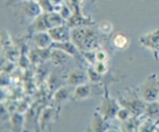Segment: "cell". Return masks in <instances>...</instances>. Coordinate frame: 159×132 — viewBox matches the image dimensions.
<instances>
[{
    "instance_id": "7c38bea8",
    "label": "cell",
    "mask_w": 159,
    "mask_h": 132,
    "mask_svg": "<svg viewBox=\"0 0 159 132\" xmlns=\"http://www.w3.org/2000/svg\"><path fill=\"white\" fill-rule=\"evenodd\" d=\"M110 126L108 121L104 119L102 115L96 111L93 116L91 128L93 131H107L110 129Z\"/></svg>"
},
{
    "instance_id": "e0dca14e",
    "label": "cell",
    "mask_w": 159,
    "mask_h": 132,
    "mask_svg": "<svg viewBox=\"0 0 159 132\" xmlns=\"http://www.w3.org/2000/svg\"><path fill=\"white\" fill-rule=\"evenodd\" d=\"M21 9L23 13L28 17H37L39 15H40V12L42 11L39 3L34 2H24Z\"/></svg>"
},
{
    "instance_id": "ac0fdd59",
    "label": "cell",
    "mask_w": 159,
    "mask_h": 132,
    "mask_svg": "<svg viewBox=\"0 0 159 132\" xmlns=\"http://www.w3.org/2000/svg\"><path fill=\"white\" fill-rule=\"evenodd\" d=\"M69 56V54L65 53V51L53 48V50L51 51V54H50V58L51 59V61L54 65H60L66 62Z\"/></svg>"
},
{
    "instance_id": "5bb4252c",
    "label": "cell",
    "mask_w": 159,
    "mask_h": 132,
    "mask_svg": "<svg viewBox=\"0 0 159 132\" xmlns=\"http://www.w3.org/2000/svg\"><path fill=\"white\" fill-rule=\"evenodd\" d=\"M112 46L116 50L123 51L128 48L130 45V39L126 34L123 33H118L115 34L112 38Z\"/></svg>"
},
{
    "instance_id": "1f68e13d",
    "label": "cell",
    "mask_w": 159,
    "mask_h": 132,
    "mask_svg": "<svg viewBox=\"0 0 159 132\" xmlns=\"http://www.w3.org/2000/svg\"><path fill=\"white\" fill-rule=\"evenodd\" d=\"M158 79H159V75H158Z\"/></svg>"
},
{
    "instance_id": "4316f807",
    "label": "cell",
    "mask_w": 159,
    "mask_h": 132,
    "mask_svg": "<svg viewBox=\"0 0 159 132\" xmlns=\"http://www.w3.org/2000/svg\"><path fill=\"white\" fill-rule=\"evenodd\" d=\"M96 61H104L107 62L108 59V54L107 51H105L102 49L98 48L96 51Z\"/></svg>"
},
{
    "instance_id": "83f0119b",
    "label": "cell",
    "mask_w": 159,
    "mask_h": 132,
    "mask_svg": "<svg viewBox=\"0 0 159 132\" xmlns=\"http://www.w3.org/2000/svg\"><path fill=\"white\" fill-rule=\"evenodd\" d=\"M50 2H51V4L54 6V9H55V6H63V5H62V2H63V0H50Z\"/></svg>"
},
{
    "instance_id": "44dd1931",
    "label": "cell",
    "mask_w": 159,
    "mask_h": 132,
    "mask_svg": "<svg viewBox=\"0 0 159 132\" xmlns=\"http://www.w3.org/2000/svg\"><path fill=\"white\" fill-rule=\"evenodd\" d=\"M87 74H88L89 80L90 82L94 84H99L102 81V75L99 74V72L96 71L93 68V65L89 66L87 70Z\"/></svg>"
},
{
    "instance_id": "d4e9b609",
    "label": "cell",
    "mask_w": 159,
    "mask_h": 132,
    "mask_svg": "<svg viewBox=\"0 0 159 132\" xmlns=\"http://www.w3.org/2000/svg\"><path fill=\"white\" fill-rule=\"evenodd\" d=\"M93 66L94 69L101 75L106 74L108 71V65H107V62L96 61Z\"/></svg>"
},
{
    "instance_id": "484cf974",
    "label": "cell",
    "mask_w": 159,
    "mask_h": 132,
    "mask_svg": "<svg viewBox=\"0 0 159 132\" xmlns=\"http://www.w3.org/2000/svg\"><path fill=\"white\" fill-rule=\"evenodd\" d=\"M59 13L61 16L62 18H63L65 21H67L73 14V10L71 9V7H68L66 5H63L62 6H61Z\"/></svg>"
},
{
    "instance_id": "d6986e66",
    "label": "cell",
    "mask_w": 159,
    "mask_h": 132,
    "mask_svg": "<svg viewBox=\"0 0 159 132\" xmlns=\"http://www.w3.org/2000/svg\"><path fill=\"white\" fill-rule=\"evenodd\" d=\"M70 97V91L66 87H61L54 93L53 99L55 102L60 104Z\"/></svg>"
},
{
    "instance_id": "9c48e42d",
    "label": "cell",
    "mask_w": 159,
    "mask_h": 132,
    "mask_svg": "<svg viewBox=\"0 0 159 132\" xmlns=\"http://www.w3.org/2000/svg\"><path fill=\"white\" fill-rule=\"evenodd\" d=\"M43 19L44 21L45 26H46L47 30H50L51 28L56 27V26H61V25L65 24V20L62 18L60 13H57L55 11L51 12H46V13H43Z\"/></svg>"
},
{
    "instance_id": "8fae6325",
    "label": "cell",
    "mask_w": 159,
    "mask_h": 132,
    "mask_svg": "<svg viewBox=\"0 0 159 132\" xmlns=\"http://www.w3.org/2000/svg\"><path fill=\"white\" fill-rule=\"evenodd\" d=\"M33 40L35 46L40 49H48L50 47H52L53 40L48 31L36 33Z\"/></svg>"
},
{
    "instance_id": "cb8c5ba5",
    "label": "cell",
    "mask_w": 159,
    "mask_h": 132,
    "mask_svg": "<svg viewBox=\"0 0 159 132\" xmlns=\"http://www.w3.org/2000/svg\"><path fill=\"white\" fill-rule=\"evenodd\" d=\"M132 116L131 113H130V112L127 109L121 107L120 109L119 110V111H118L117 114H116V117L117 118V120L120 121V122L123 123L124 121H125L126 120H127L130 116Z\"/></svg>"
},
{
    "instance_id": "9a60e30c",
    "label": "cell",
    "mask_w": 159,
    "mask_h": 132,
    "mask_svg": "<svg viewBox=\"0 0 159 132\" xmlns=\"http://www.w3.org/2000/svg\"><path fill=\"white\" fill-rule=\"evenodd\" d=\"M52 48L61 50L70 56H75L80 51L71 40L66 42H53Z\"/></svg>"
},
{
    "instance_id": "6da1fadb",
    "label": "cell",
    "mask_w": 159,
    "mask_h": 132,
    "mask_svg": "<svg viewBox=\"0 0 159 132\" xmlns=\"http://www.w3.org/2000/svg\"><path fill=\"white\" fill-rule=\"evenodd\" d=\"M101 34L96 24L71 29V40L80 51L97 50L100 47Z\"/></svg>"
},
{
    "instance_id": "2e32d148",
    "label": "cell",
    "mask_w": 159,
    "mask_h": 132,
    "mask_svg": "<svg viewBox=\"0 0 159 132\" xmlns=\"http://www.w3.org/2000/svg\"><path fill=\"white\" fill-rule=\"evenodd\" d=\"M141 116H131L122 123L121 130L123 131H138L140 125L142 121H141Z\"/></svg>"
},
{
    "instance_id": "f1b7e54d",
    "label": "cell",
    "mask_w": 159,
    "mask_h": 132,
    "mask_svg": "<svg viewBox=\"0 0 159 132\" xmlns=\"http://www.w3.org/2000/svg\"><path fill=\"white\" fill-rule=\"evenodd\" d=\"M156 124H157V127H158L159 128V121H158V122H156Z\"/></svg>"
},
{
    "instance_id": "4dcf8cb0",
    "label": "cell",
    "mask_w": 159,
    "mask_h": 132,
    "mask_svg": "<svg viewBox=\"0 0 159 132\" xmlns=\"http://www.w3.org/2000/svg\"><path fill=\"white\" fill-rule=\"evenodd\" d=\"M158 101L159 102V96H158Z\"/></svg>"
},
{
    "instance_id": "ffe728a7",
    "label": "cell",
    "mask_w": 159,
    "mask_h": 132,
    "mask_svg": "<svg viewBox=\"0 0 159 132\" xmlns=\"http://www.w3.org/2000/svg\"><path fill=\"white\" fill-rule=\"evenodd\" d=\"M157 124L156 123L153 122V121H150L148 119L144 118V121L141 122V125H140L138 131H144V132H149V131H155L157 130Z\"/></svg>"
},
{
    "instance_id": "603a6c76",
    "label": "cell",
    "mask_w": 159,
    "mask_h": 132,
    "mask_svg": "<svg viewBox=\"0 0 159 132\" xmlns=\"http://www.w3.org/2000/svg\"><path fill=\"white\" fill-rule=\"evenodd\" d=\"M38 3L39 5H40V8H41V10L43 11V13L55 11L54 6L51 4L50 0H39Z\"/></svg>"
},
{
    "instance_id": "30bf717a",
    "label": "cell",
    "mask_w": 159,
    "mask_h": 132,
    "mask_svg": "<svg viewBox=\"0 0 159 132\" xmlns=\"http://www.w3.org/2000/svg\"><path fill=\"white\" fill-rule=\"evenodd\" d=\"M142 116L156 123L159 121V102L158 100L146 103Z\"/></svg>"
},
{
    "instance_id": "5b68a950",
    "label": "cell",
    "mask_w": 159,
    "mask_h": 132,
    "mask_svg": "<svg viewBox=\"0 0 159 132\" xmlns=\"http://www.w3.org/2000/svg\"><path fill=\"white\" fill-rule=\"evenodd\" d=\"M139 43L142 46L151 50L156 61L159 58V29L141 36L139 38Z\"/></svg>"
},
{
    "instance_id": "ba28073f",
    "label": "cell",
    "mask_w": 159,
    "mask_h": 132,
    "mask_svg": "<svg viewBox=\"0 0 159 132\" xmlns=\"http://www.w3.org/2000/svg\"><path fill=\"white\" fill-rule=\"evenodd\" d=\"M89 77L87 71L85 72L81 68H75L69 73L67 79L68 85L71 86H78V85L85 84L89 82Z\"/></svg>"
},
{
    "instance_id": "3957f363",
    "label": "cell",
    "mask_w": 159,
    "mask_h": 132,
    "mask_svg": "<svg viewBox=\"0 0 159 132\" xmlns=\"http://www.w3.org/2000/svg\"><path fill=\"white\" fill-rule=\"evenodd\" d=\"M138 94L146 102L158 100L159 96V79L157 74H152L144 83L137 88Z\"/></svg>"
},
{
    "instance_id": "7a4b0ae2",
    "label": "cell",
    "mask_w": 159,
    "mask_h": 132,
    "mask_svg": "<svg viewBox=\"0 0 159 132\" xmlns=\"http://www.w3.org/2000/svg\"><path fill=\"white\" fill-rule=\"evenodd\" d=\"M120 105L127 109L132 116H142L146 103L138 94L137 89L128 88L124 93H120L117 99Z\"/></svg>"
},
{
    "instance_id": "52a82bcc",
    "label": "cell",
    "mask_w": 159,
    "mask_h": 132,
    "mask_svg": "<svg viewBox=\"0 0 159 132\" xmlns=\"http://www.w3.org/2000/svg\"><path fill=\"white\" fill-rule=\"evenodd\" d=\"M67 25L70 28H75L82 26H87V25L95 24L94 21L91 20L90 17H85L83 15H82L79 9V5L75 6L73 11V14L65 22Z\"/></svg>"
},
{
    "instance_id": "8992f818",
    "label": "cell",
    "mask_w": 159,
    "mask_h": 132,
    "mask_svg": "<svg viewBox=\"0 0 159 132\" xmlns=\"http://www.w3.org/2000/svg\"><path fill=\"white\" fill-rule=\"evenodd\" d=\"M48 33L53 42H66L71 40V28L65 23L48 30Z\"/></svg>"
},
{
    "instance_id": "277c9868",
    "label": "cell",
    "mask_w": 159,
    "mask_h": 132,
    "mask_svg": "<svg viewBox=\"0 0 159 132\" xmlns=\"http://www.w3.org/2000/svg\"><path fill=\"white\" fill-rule=\"evenodd\" d=\"M120 107L121 106L120 105L117 99L110 98L108 96H106L102 99L98 112L102 115L104 119L109 121V120L116 117Z\"/></svg>"
},
{
    "instance_id": "4fadbf2b",
    "label": "cell",
    "mask_w": 159,
    "mask_h": 132,
    "mask_svg": "<svg viewBox=\"0 0 159 132\" xmlns=\"http://www.w3.org/2000/svg\"><path fill=\"white\" fill-rule=\"evenodd\" d=\"M92 93V86L88 83L82 84L75 87L71 99L72 100H82L89 97Z\"/></svg>"
},
{
    "instance_id": "7402d4cb",
    "label": "cell",
    "mask_w": 159,
    "mask_h": 132,
    "mask_svg": "<svg viewBox=\"0 0 159 132\" xmlns=\"http://www.w3.org/2000/svg\"><path fill=\"white\" fill-rule=\"evenodd\" d=\"M99 31L103 35H109L113 31V24L110 21H102L98 26Z\"/></svg>"
},
{
    "instance_id": "f546056e",
    "label": "cell",
    "mask_w": 159,
    "mask_h": 132,
    "mask_svg": "<svg viewBox=\"0 0 159 132\" xmlns=\"http://www.w3.org/2000/svg\"><path fill=\"white\" fill-rule=\"evenodd\" d=\"M82 0H79V2H82Z\"/></svg>"
}]
</instances>
